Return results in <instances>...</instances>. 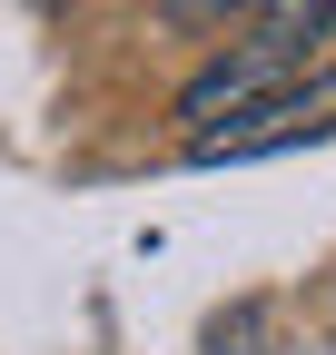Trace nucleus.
Masks as SVG:
<instances>
[{
    "label": "nucleus",
    "instance_id": "20e7f679",
    "mask_svg": "<svg viewBox=\"0 0 336 355\" xmlns=\"http://www.w3.org/2000/svg\"><path fill=\"white\" fill-rule=\"evenodd\" d=\"M237 10H258V0H158V20H178V30H228Z\"/></svg>",
    "mask_w": 336,
    "mask_h": 355
},
{
    "label": "nucleus",
    "instance_id": "f03ea898",
    "mask_svg": "<svg viewBox=\"0 0 336 355\" xmlns=\"http://www.w3.org/2000/svg\"><path fill=\"white\" fill-rule=\"evenodd\" d=\"M326 30H336V0H258V10H247V40H237L228 60H208V69L178 89V119H188V128H208L218 109H237L247 89L297 79V69H307V50H317Z\"/></svg>",
    "mask_w": 336,
    "mask_h": 355
},
{
    "label": "nucleus",
    "instance_id": "f257e3e1",
    "mask_svg": "<svg viewBox=\"0 0 336 355\" xmlns=\"http://www.w3.org/2000/svg\"><path fill=\"white\" fill-rule=\"evenodd\" d=\"M317 139H336V69H297V79L247 89L237 109L188 128V168H247V158H287Z\"/></svg>",
    "mask_w": 336,
    "mask_h": 355
},
{
    "label": "nucleus",
    "instance_id": "7ed1b4c3",
    "mask_svg": "<svg viewBox=\"0 0 336 355\" xmlns=\"http://www.w3.org/2000/svg\"><path fill=\"white\" fill-rule=\"evenodd\" d=\"M258 336H267V316H258V306H237V316L208 326V345H198V355H258Z\"/></svg>",
    "mask_w": 336,
    "mask_h": 355
}]
</instances>
